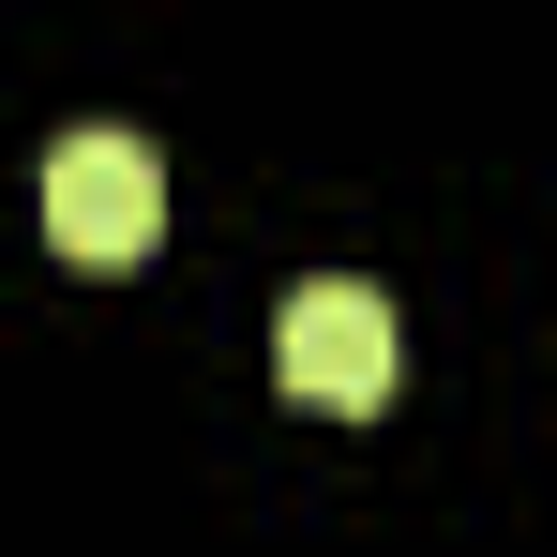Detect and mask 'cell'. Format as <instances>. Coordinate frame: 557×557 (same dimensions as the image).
Returning <instances> with one entry per match:
<instances>
[{"mask_svg": "<svg viewBox=\"0 0 557 557\" xmlns=\"http://www.w3.org/2000/svg\"><path fill=\"white\" fill-rule=\"evenodd\" d=\"M151 226H166V151L121 136V121H76V136L46 151V242L91 257V272H136Z\"/></svg>", "mask_w": 557, "mask_h": 557, "instance_id": "obj_1", "label": "cell"}, {"mask_svg": "<svg viewBox=\"0 0 557 557\" xmlns=\"http://www.w3.org/2000/svg\"><path fill=\"white\" fill-rule=\"evenodd\" d=\"M272 362L301 407H376L392 392V301H376L362 272H301L272 317Z\"/></svg>", "mask_w": 557, "mask_h": 557, "instance_id": "obj_2", "label": "cell"}]
</instances>
